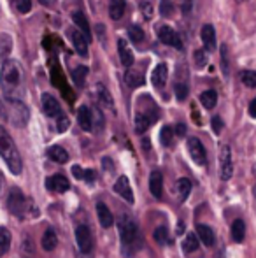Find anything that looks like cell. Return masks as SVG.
I'll list each match as a JSON object with an SVG mask.
<instances>
[{
	"instance_id": "52a82bcc",
	"label": "cell",
	"mask_w": 256,
	"mask_h": 258,
	"mask_svg": "<svg viewBox=\"0 0 256 258\" xmlns=\"http://www.w3.org/2000/svg\"><path fill=\"white\" fill-rule=\"evenodd\" d=\"M156 35H158V39L163 42V44L170 46V48H176V49H179V51L185 48L178 32H176L174 28L167 27V25H163V27H158L156 28Z\"/></svg>"
},
{
	"instance_id": "d6a6232c",
	"label": "cell",
	"mask_w": 256,
	"mask_h": 258,
	"mask_svg": "<svg viewBox=\"0 0 256 258\" xmlns=\"http://www.w3.org/2000/svg\"><path fill=\"white\" fill-rule=\"evenodd\" d=\"M86 76H88V67H84V65H79V67L75 69L74 72H72V78H74L75 86H79V88H82V86H84V79H86Z\"/></svg>"
},
{
	"instance_id": "f35d334b",
	"label": "cell",
	"mask_w": 256,
	"mask_h": 258,
	"mask_svg": "<svg viewBox=\"0 0 256 258\" xmlns=\"http://www.w3.org/2000/svg\"><path fill=\"white\" fill-rule=\"evenodd\" d=\"M198 248V235L197 234H188V237L185 239V249L188 253L197 251Z\"/></svg>"
},
{
	"instance_id": "60d3db41",
	"label": "cell",
	"mask_w": 256,
	"mask_h": 258,
	"mask_svg": "<svg viewBox=\"0 0 256 258\" xmlns=\"http://www.w3.org/2000/svg\"><path fill=\"white\" fill-rule=\"evenodd\" d=\"M174 92H176L178 100H185L186 97H188V86L183 85V83H178V85L174 86Z\"/></svg>"
},
{
	"instance_id": "277c9868",
	"label": "cell",
	"mask_w": 256,
	"mask_h": 258,
	"mask_svg": "<svg viewBox=\"0 0 256 258\" xmlns=\"http://www.w3.org/2000/svg\"><path fill=\"white\" fill-rule=\"evenodd\" d=\"M144 104H146V109L142 107V104L139 102V109H137V114H135V132L137 134H144L154 121L158 119V111L156 104L153 102L151 97L144 95Z\"/></svg>"
},
{
	"instance_id": "8992f818",
	"label": "cell",
	"mask_w": 256,
	"mask_h": 258,
	"mask_svg": "<svg viewBox=\"0 0 256 258\" xmlns=\"http://www.w3.org/2000/svg\"><path fill=\"white\" fill-rule=\"evenodd\" d=\"M7 207H9V211L14 216L23 220V218H27L28 213H30L32 202L25 197L20 188H13V190L9 191V195H7Z\"/></svg>"
},
{
	"instance_id": "f5cc1de1",
	"label": "cell",
	"mask_w": 256,
	"mask_h": 258,
	"mask_svg": "<svg viewBox=\"0 0 256 258\" xmlns=\"http://www.w3.org/2000/svg\"><path fill=\"white\" fill-rule=\"evenodd\" d=\"M2 186H4V174L0 172V191H2Z\"/></svg>"
},
{
	"instance_id": "9c48e42d",
	"label": "cell",
	"mask_w": 256,
	"mask_h": 258,
	"mask_svg": "<svg viewBox=\"0 0 256 258\" xmlns=\"http://www.w3.org/2000/svg\"><path fill=\"white\" fill-rule=\"evenodd\" d=\"M188 151H190V156H192L193 162L197 163V165H205V163H207L205 148L197 137H190L188 139Z\"/></svg>"
},
{
	"instance_id": "f907efd6",
	"label": "cell",
	"mask_w": 256,
	"mask_h": 258,
	"mask_svg": "<svg viewBox=\"0 0 256 258\" xmlns=\"http://www.w3.org/2000/svg\"><path fill=\"white\" fill-rule=\"evenodd\" d=\"M176 132H178V136H185V125H178V128H176Z\"/></svg>"
},
{
	"instance_id": "484cf974",
	"label": "cell",
	"mask_w": 256,
	"mask_h": 258,
	"mask_svg": "<svg viewBox=\"0 0 256 258\" xmlns=\"http://www.w3.org/2000/svg\"><path fill=\"white\" fill-rule=\"evenodd\" d=\"M56 244H58L56 232L53 230V228H48V230L44 232V235H42V248H44L46 251H53V249L56 248Z\"/></svg>"
},
{
	"instance_id": "f546056e",
	"label": "cell",
	"mask_w": 256,
	"mask_h": 258,
	"mask_svg": "<svg viewBox=\"0 0 256 258\" xmlns=\"http://www.w3.org/2000/svg\"><path fill=\"white\" fill-rule=\"evenodd\" d=\"M244 235H246V227H244L242 220H235L232 225V239L235 242H242Z\"/></svg>"
},
{
	"instance_id": "8fae6325",
	"label": "cell",
	"mask_w": 256,
	"mask_h": 258,
	"mask_svg": "<svg viewBox=\"0 0 256 258\" xmlns=\"http://www.w3.org/2000/svg\"><path fill=\"white\" fill-rule=\"evenodd\" d=\"M46 188L49 191H55V194H63L70 188V183L63 174H55V176H49L46 179Z\"/></svg>"
},
{
	"instance_id": "ab89813d",
	"label": "cell",
	"mask_w": 256,
	"mask_h": 258,
	"mask_svg": "<svg viewBox=\"0 0 256 258\" xmlns=\"http://www.w3.org/2000/svg\"><path fill=\"white\" fill-rule=\"evenodd\" d=\"M14 7H16L21 14H27V13H30V9H32V0H14Z\"/></svg>"
},
{
	"instance_id": "4fadbf2b",
	"label": "cell",
	"mask_w": 256,
	"mask_h": 258,
	"mask_svg": "<svg viewBox=\"0 0 256 258\" xmlns=\"http://www.w3.org/2000/svg\"><path fill=\"white\" fill-rule=\"evenodd\" d=\"M42 111H44V114L49 116V118H56V116L62 114L60 102L53 95H49V93L42 95Z\"/></svg>"
},
{
	"instance_id": "4316f807",
	"label": "cell",
	"mask_w": 256,
	"mask_h": 258,
	"mask_svg": "<svg viewBox=\"0 0 256 258\" xmlns=\"http://www.w3.org/2000/svg\"><path fill=\"white\" fill-rule=\"evenodd\" d=\"M48 156L56 163H67L68 162V153H67V150H63L62 146H51L48 150Z\"/></svg>"
},
{
	"instance_id": "d6986e66",
	"label": "cell",
	"mask_w": 256,
	"mask_h": 258,
	"mask_svg": "<svg viewBox=\"0 0 256 258\" xmlns=\"http://www.w3.org/2000/svg\"><path fill=\"white\" fill-rule=\"evenodd\" d=\"M149 190L154 199H161V191H163V177H161L160 170H153V172H151Z\"/></svg>"
},
{
	"instance_id": "816d5d0a",
	"label": "cell",
	"mask_w": 256,
	"mask_h": 258,
	"mask_svg": "<svg viewBox=\"0 0 256 258\" xmlns=\"http://www.w3.org/2000/svg\"><path fill=\"white\" fill-rule=\"evenodd\" d=\"M42 4H44V6H53V4L56 2V0H41Z\"/></svg>"
},
{
	"instance_id": "bcb514c9",
	"label": "cell",
	"mask_w": 256,
	"mask_h": 258,
	"mask_svg": "<svg viewBox=\"0 0 256 258\" xmlns=\"http://www.w3.org/2000/svg\"><path fill=\"white\" fill-rule=\"evenodd\" d=\"M221 128H223V121H221V118H219V116H216V118H212V130H214L216 134H219V132H221Z\"/></svg>"
},
{
	"instance_id": "44dd1931",
	"label": "cell",
	"mask_w": 256,
	"mask_h": 258,
	"mask_svg": "<svg viewBox=\"0 0 256 258\" xmlns=\"http://www.w3.org/2000/svg\"><path fill=\"white\" fill-rule=\"evenodd\" d=\"M97 214H99V221H100V225H102L104 228L113 227L114 216H113V213L109 211V207L104 204V202H99V204H97Z\"/></svg>"
},
{
	"instance_id": "681fc988",
	"label": "cell",
	"mask_w": 256,
	"mask_h": 258,
	"mask_svg": "<svg viewBox=\"0 0 256 258\" xmlns=\"http://www.w3.org/2000/svg\"><path fill=\"white\" fill-rule=\"evenodd\" d=\"M249 114L253 116V118H256V99L249 104Z\"/></svg>"
},
{
	"instance_id": "6da1fadb",
	"label": "cell",
	"mask_w": 256,
	"mask_h": 258,
	"mask_svg": "<svg viewBox=\"0 0 256 258\" xmlns=\"http://www.w3.org/2000/svg\"><path fill=\"white\" fill-rule=\"evenodd\" d=\"M0 88L6 99L23 100L25 97V71L21 63L13 58H7L0 71Z\"/></svg>"
},
{
	"instance_id": "603a6c76",
	"label": "cell",
	"mask_w": 256,
	"mask_h": 258,
	"mask_svg": "<svg viewBox=\"0 0 256 258\" xmlns=\"http://www.w3.org/2000/svg\"><path fill=\"white\" fill-rule=\"evenodd\" d=\"M72 21H74L75 28H79V30H81L90 41V37H92V30H90V23H88V20H86L84 14H82L81 11H75V13L72 14Z\"/></svg>"
},
{
	"instance_id": "c3c4849f",
	"label": "cell",
	"mask_w": 256,
	"mask_h": 258,
	"mask_svg": "<svg viewBox=\"0 0 256 258\" xmlns=\"http://www.w3.org/2000/svg\"><path fill=\"white\" fill-rule=\"evenodd\" d=\"M97 32H99V39H100V42L106 41V28H104L102 25H97Z\"/></svg>"
},
{
	"instance_id": "1f68e13d",
	"label": "cell",
	"mask_w": 256,
	"mask_h": 258,
	"mask_svg": "<svg viewBox=\"0 0 256 258\" xmlns=\"http://www.w3.org/2000/svg\"><path fill=\"white\" fill-rule=\"evenodd\" d=\"M11 248V234L6 227H0V258L6 255Z\"/></svg>"
},
{
	"instance_id": "f6af8a7d",
	"label": "cell",
	"mask_w": 256,
	"mask_h": 258,
	"mask_svg": "<svg viewBox=\"0 0 256 258\" xmlns=\"http://www.w3.org/2000/svg\"><path fill=\"white\" fill-rule=\"evenodd\" d=\"M160 13H161V16H170L172 14V4L168 2V0H163V2H161Z\"/></svg>"
},
{
	"instance_id": "9a60e30c",
	"label": "cell",
	"mask_w": 256,
	"mask_h": 258,
	"mask_svg": "<svg viewBox=\"0 0 256 258\" xmlns=\"http://www.w3.org/2000/svg\"><path fill=\"white\" fill-rule=\"evenodd\" d=\"M77 121L79 126H81L84 132H90L93 128V114H92V109L86 107V105H81L77 109Z\"/></svg>"
},
{
	"instance_id": "f1b7e54d",
	"label": "cell",
	"mask_w": 256,
	"mask_h": 258,
	"mask_svg": "<svg viewBox=\"0 0 256 258\" xmlns=\"http://www.w3.org/2000/svg\"><path fill=\"white\" fill-rule=\"evenodd\" d=\"M20 253H21V256H23V258H34L35 248H34V241H32L30 235H25V237H23Z\"/></svg>"
},
{
	"instance_id": "e0dca14e",
	"label": "cell",
	"mask_w": 256,
	"mask_h": 258,
	"mask_svg": "<svg viewBox=\"0 0 256 258\" xmlns=\"http://www.w3.org/2000/svg\"><path fill=\"white\" fill-rule=\"evenodd\" d=\"M190 191H192V181H190L188 177H181V179L176 181L174 194L179 202H185L186 199H188Z\"/></svg>"
},
{
	"instance_id": "83f0119b",
	"label": "cell",
	"mask_w": 256,
	"mask_h": 258,
	"mask_svg": "<svg viewBox=\"0 0 256 258\" xmlns=\"http://www.w3.org/2000/svg\"><path fill=\"white\" fill-rule=\"evenodd\" d=\"M72 174H74L77 179H82V181H86V183H93L95 181V177H97V174H95V170H92V169H81L79 165H74L72 167Z\"/></svg>"
},
{
	"instance_id": "2e32d148",
	"label": "cell",
	"mask_w": 256,
	"mask_h": 258,
	"mask_svg": "<svg viewBox=\"0 0 256 258\" xmlns=\"http://www.w3.org/2000/svg\"><path fill=\"white\" fill-rule=\"evenodd\" d=\"M167 78H168V69L165 63H158L156 69H154L153 76H151V81L156 86L158 90H161L165 85H167Z\"/></svg>"
},
{
	"instance_id": "8d00e7d4",
	"label": "cell",
	"mask_w": 256,
	"mask_h": 258,
	"mask_svg": "<svg viewBox=\"0 0 256 258\" xmlns=\"http://www.w3.org/2000/svg\"><path fill=\"white\" fill-rule=\"evenodd\" d=\"M128 37L132 42H142L144 41V30L140 27H137V25H132V27L128 28Z\"/></svg>"
},
{
	"instance_id": "30bf717a",
	"label": "cell",
	"mask_w": 256,
	"mask_h": 258,
	"mask_svg": "<svg viewBox=\"0 0 256 258\" xmlns=\"http://www.w3.org/2000/svg\"><path fill=\"white\" fill-rule=\"evenodd\" d=\"M219 160H221V170H219V174H221V179L223 181H228L230 177H232L233 174V163H232V150H230V146H223L221 148V156H219Z\"/></svg>"
},
{
	"instance_id": "7dc6e473",
	"label": "cell",
	"mask_w": 256,
	"mask_h": 258,
	"mask_svg": "<svg viewBox=\"0 0 256 258\" xmlns=\"http://www.w3.org/2000/svg\"><path fill=\"white\" fill-rule=\"evenodd\" d=\"M195 58H197V65H198V67H202V65L207 63V56H205L204 51H197V53H195Z\"/></svg>"
},
{
	"instance_id": "74e56055",
	"label": "cell",
	"mask_w": 256,
	"mask_h": 258,
	"mask_svg": "<svg viewBox=\"0 0 256 258\" xmlns=\"http://www.w3.org/2000/svg\"><path fill=\"white\" fill-rule=\"evenodd\" d=\"M172 139H174V130L170 126H163L160 132V141L163 146H170L172 144Z\"/></svg>"
},
{
	"instance_id": "7bdbcfd3",
	"label": "cell",
	"mask_w": 256,
	"mask_h": 258,
	"mask_svg": "<svg viewBox=\"0 0 256 258\" xmlns=\"http://www.w3.org/2000/svg\"><path fill=\"white\" fill-rule=\"evenodd\" d=\"M56 119H58V125H56L58 126V132H65L68 128V118L62 112L60 116H56Z\"/></svg>"
},
{
	"instance_id": "b9f144b4",
	"label": "cell",
	"mask_w": 256,
	"mask_h": 258,
	"mask_svg": "<svg viewBox=\"0 0 256 258\" xmlns=\"http://www.w3.org/2000/svg\"><path fill=\"white\" fill-rule=\"evenodd\" d=\"M167 237H168V234L165 227H158L156 230H154V239H156V242H160V244H165Z\"/></svg>"
},
{
	"instance_id": "836d02e7",
	"label": "cell",
	"mask_w": 256,
	"mask_h": 258,
	"mask_svg": "<svg viewBox=\"0 0 256 258\" xmlns=\"http://www.w3.org/2000/svg\"><path fill=\"white\" fill-rule=\"evenodd\" d=\"M11 48H13V41H11V37L6 34H2L0 35V56H4V58L9 56Z\"/></svg>"
},
{
	"instance_id": "5b68a950",
	"label": "cell",
	"mask_w": 256,
	"mask_h": 258,
	"mask_svg": "<svg viewBox=\"0 0 256 258\" xmlns=\"http://www.w3.org/2000/svg\"><path fill=\"white\" fill-rule=\"evenodd\" d=\"M2 118L11 119V123L16 126H25L28 121V109L23 100L7 99V107H2Z\"/></svg>"
},
{
	"instance_id": "3957f363",
	"label": "cell",
	"mask_w": 256,
	"mask_h": 258,
	"mask_svg": "<svg viewBox=\"0 0 256 258\" xmlns=\"http://www.w3.org/2000/svg\"><path fill=\"white\" fill-rule=\"evenodd\" d=\"M0 156L6 160L7 167L13 174H21L23 170V163H21V156L18 151L14 141L11 139L9 132L4 126H0Z\"/></svg>"
},
{
	"instance_id": "d590c367",
	"label": "cell",
	"mask_w": 256,
	"mask_h": 258,
	"mask_svg": "<svg viewBox=\"0 0 256 258\" xmlns=\"http://www.w3.org/2000/svg\"><path fill=\"white\" fill-rule=\"evenodd\" d=\"M240 81H242L244 86H247V88H256V72L244 71L242 74H240Z\"/></svg>"
},
{
	"instance_id": "7a4b0ae2",
	"label": "cell",
	"mask_w": 256,
	"mask_h": 258,
	"mask_svg": "<svg viewBox=\"0 0 256 258\" xmlns=\"http://www.w3.org/2000/svg\"><path fill=\"white\" fill-rule=\"evenodd\" d=\"M118 230H120L121 244H123V253L127 256H132L140 248V244H142L139 227H137V223L128 214H123L118 220Z\"/></svg>"
},
{
	"instance_id": "ac0fdd59",
	"label": "cell",
	"mask_w": 256,
	"mask_h": 258,
	"mask_svg": "<svg viewBox=\"0 0 256 258\" xmlns=\"http://www.w3.org/2000/svg\"><path fill=\"white\" fill-rule=\"evenodd\" d=\"M200 37H202V42H204L205 49H209V51L216 49V30L212 25H204V27H202Z\"/></svg>"
},
{
	"instance_id": "ffe728a7",
	"label": "cell",
	"mask_w": 256,
	"mask_h": 258,
	"mask_svg": "<svg viewBox=\"0 0 256 258\" xmlns=\"http://www.w3.org/2000/svg\"><path fill=\"white\" fill-rule=\"evenodd\" d=\"M118 53H120L121 63H123L125 67H132L135 56H133L132 48H128V44H127V41H125V39H120V41H118Z\"/></svg>"
},
{
	"instance_id": "cb8c5ba5",
	"label": "cell",
	"mask_w": 256,
	"mask_h": 258,
	"mask_svg": "<svg viewBox=\"0 0 256 258\" xmlns=\"http://www.w3.org/2000/svg\"><path fill=\"white\" fill-rule=\"evenodd\" d=\"M197 235L198 241H202V244L205 246H214V232L207 225H197Z\"/></svg>"
},
{
	"instance_id": "4dcf8cb0",
	"label": "cell",
	"mask_w": 256,
	"mask_h": 258,
	"mask_svg": "<svg viewBox=\"0 0 256 258\" xmlns=\"http://www.w3.org/2000/svg\"><path fill=\"white\" fill-rule=\"evenodd\" d=\"M200 102L205 109H212L216 107V102H218V93L214 90H207L200 95Z\"/></svg>"
},
{
	"instance_id": "7402d4cb",
	"label": "cell",
	"mask_w": 256,
	"mask_h": 258,
	"mask_svg": "<svg viewBox=\"0 0 256 258\" xmlns=\"http://www.w3.org/2000/svg\"><path fill=\"white\" fill-rule=\"evenodd\" d=\"M125 83H127L130 88H139V86H142L146 83V78L137 69H128L127 74H125Z\"/></svg>"
},
{
	"instance_id": "ee69618b",
	"label": "cell",
	"mask_w": 256,
	"mask_h": 258,
	"mask_svg": "<svg viewBox=\"0 0 256 258\" xmlns=\"http://www.w3.org/2000/svg\"><path fill=\"white\" fill-rule=\"evenodd\" d=\"M221 65H223V74L228 76V56H226V46H221Z\"/></svg>"
},
{
	"instance_id": "5bb4252c",
	"label": "cell",
	"mask_w": 256,
	"mask_h": 258,
	"mask_svg": "<svg viewBox=\"0 0 256 258\" xmlns=\"http://www.w3.org/2000/svg\"><path fill=\"white\" fill-rule=\"evenodd\" d=\"M114 191H116L120 197H123L127 202H130V204L133 202V194H132V188H130V183H128L127 176L118 177V181L114 183Z\"/></svg>"
},
{
	"instance_id": "ba28073f",
	"label": "cell",
	"mask_w": 256,
	"mask_h": 258,
	"mask_svg": "<svg viewBox=\"0 0 256 258\" xmlns=\"http://www.w3.org/2000/svg\"><path fill=\"white\" fill-rule=\"evenodd\" d=\"M75 242H77V248L81 249V253H84V255L92 253L93 237H92V230L86 225H79L75 228Z\"/></svg>"
},
{
	"instance_id": "7c38bea8",
	"label": "cell",
	"mask_w": 256,
	"mask_h": 258,
	"mask_svg": "<svg viewBox=\"0 0 256 258\" xmlns=\"http://www.w3.org/2000/svg\"><path fill=\"white\" fill-rule=\"evenodd\" d=\"M68 35H70V41H72V46H74L75 53L81 54V56H86V54H88V37H86L79 28L70 30Z\"/></svg>"
},
{
	"instance_id": "e575fe53",
	"label": "cell",
	"mask_w": 256,
	"mask_h": 258,
	"mask_svg": "<svg viewBox=\"0 0 256 258\" xmlns=\"http://www.w3.org/2000/svg\"><path fill=\"white\" fill-rule=\"evenodd\" d=\"M97 92H99V99L100 102H102L106 107L113 109V97L109 95V92H107V88L104 85H99V88H97Z\"/></svg>"
},
{
	"instance_id": "d4e9b609",
	"label": "cell",
	"mask_w": 256,
	"mask_h": 258,
	"mask_svg": "<svg viewBox=\"0 0 256 258\" xmlns=\"http://www.w3.org/2000/svg\"><path fill=\"white\" fill-rule=\"evenodd\" d=\"M127 11V0H111L109 6V16L113 20H121Z\"/></svg>"
}]
</instances>
